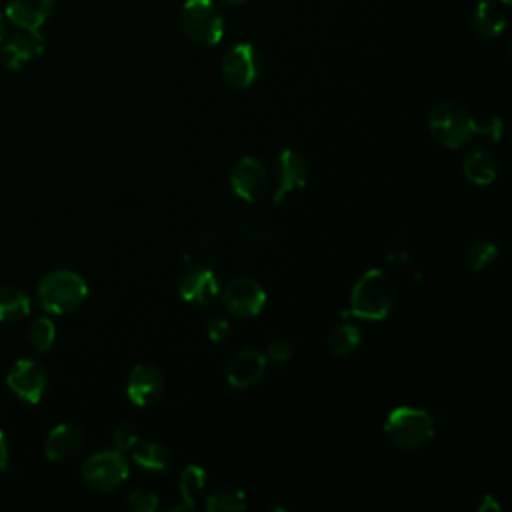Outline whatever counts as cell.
Listing matches in <instances>:
<instances>
[{
  "label": "cell",
  "instance_id": "obj_34",
  "mask_svg": "<svg viewBox=\"0 0 512 512\" xmlns=\"http://www.w3.org/2000/svg\"><path fill=\"white\" fill-rule=\"evenodd\" d=\"M228 4H242V2H246V0H226Z\"/></svg>",
  "mask_w": 512,
  "mask_h": 512
},
{
  "label": "cell",
  "instance_id": "obj_13",
  "mask_svg": "<svg viewBox=\"0 0 512 512\" xmlns=\"http://www.w3.org/2000/svg\"><path fill=\"white\" fill-rule=\"evenodd\" d=\"M276 176H278V188L272 196L274 204H280L290 192L306 186L308 178V164L302 154L296 150H282L276 160Z\"/></svg>",
  "mask_w": 512,
  "mask_h": 512
},
{
  "label": "cell",
  "instance_id": "obj_17",
  "mask_svg": "<svg viewBox=\"0 0 512 512\" xmlns=\"http://www.w3.org/2000/svg\"><path fill=\"white\" fill-rule=\"evenodd\" d=\"M82 446V430L76 424H58L54 426L44 440V456L50 462L70 460Z\"/></svg>",
  "mask_w": 512,
  "mask_h": 512
},
{
  "label": "cell",
  "instance_id": "obj_21",
  "mask_svg": "<svg viewBox=\"0 0 512 512\" xmlns=\"http://www.w3.org/2000/svg\"><path fill=\"white\" fill-rule=\"evenodd\" d=\"M30 314V298L16 286H0V322H18Z\"/></svg>",
  "mask_w": 512,
  "mask_h": 512
},
{
  "label": "cell",
  "instance_id": "obj_16",
  "mask_svg": "<svg viewBox=\"0 0 512 512\" xmlns=\"http://www.w3.org/2000/svg\"><path fill=\"white\" fill-rule=\"evenodd\" d=\"M54 0H6L4 16L24 30H40L52 14Z\"/></svg>",
  "mask_w": 512,
  "mask_h": 512
},
{
  "label": "cell",
  "instance_id": "obj_6",
  "mask_svg": "<svg viewBox=\"0 0 512 512\" xmlns=\"http://www.w3.org/2000/svg\"><path fill=\"white\" fill-rule=\"evenodd\" d=\"M128 474L130 468L120 450L94 452L82 464V480L98 492H110L120 488L126 482Z\"/></svg>",
  "mask_w": 512,
  "mask_h": 512
},
{
  "label": "cell",
  "instance_id": "obj_15",
  "mask_svg": "<svg viewBox=\"0 0 512 512\" xmlns=\"http://www.w3.org/2000/svg\"><path fill=\"white\" fill-rule=\"evenodd\" d=\"M178 292L188 304L208 306L216 300L220 286L216 274L210 268H192L182 276Z\"/></svg>",
  "mask_w": 512,
  "mask_h": 512
},
{
  "label": "cell",
  "instance_id": "obj_27",
  "mask_svg": "<svg viewBox=\"0 0 512 512\" xmlns=\"http://www.w3.org/2000/svg\"><path fill=\"white\" fill-rule=\"evenodd\" d=\"M158 496L150 490H134L128 496V506L134 512H154L158 508Z\"/></svg>",
  "mask_w": 512,
  "mask_h": 512
},
{
  "label": "cell",
  "instance_id": "obj_30",
  "mask_svg": "<svg viewBox=\"0 0 512 512\" xmlns=\"http://www.w3.org/2000/svg\"><path fill=\"white\" fill-rule=\"evenodd\" d=\"M230 324L224 318H212L206 326V334L212 342H224L228 338Z\"/></svg>",
  "mask_w": 512,
  "mask_h": 512
},
{
  "label": "cell",
  "instance_id": "obj_33",
  "mask_svg": "<svg viewBox=\"0 0 512 512\" xmlns=\"http://www.w3.org/2000/svg\"><path fill=\"white\" fill-rule=\"evenodd\" d=\"M8 32H6V16L4 14H0V42L4 40V36H6Z\"/></svg>",
  "mask_w": 512,
  "mask_h": 512
},
{
  "label": "cell",
  "instance_id": "obj_8",
  "mask_svg": "<svg viewBox=\"0 0 512 512\" xmlns=\"http://www.w3.org/2000/svg\"><path fill=\"white\" fill-rule=\"evenodd\" d=\"M222 304L232 316L252 318L262 312L266 304V290L254 278L238 276L224 286Z\"/></svg>",
  "mask_w": 512,
  "mask_h": 512
},
{
  "label": "cell",
  "instance_id": "obj_12",
  "mask_svg": "<svg viewBox=\"0 0 512 512\" xmlns=\"http://www.w3.org/2000/svg\"><path fill=\"white\" fill-rule=\"evenodd\" d=\"M266 370V356L254 348H244L236 352L226 368V378L232 388L246 390L260 382Z\"/></svg>",
  "mask_w": 512,
  "mask_h": 512
},
{
  "label": "cell",
  "instance_id": "obj_3",
  "mask_svg": "<svg viewBox=\"0 0 512 512\" xmlns=\"http://www.w3.org/2000/svg\"><path fill=\"white\" fill-rule=\"evenodd\" d=\"M88 296L86 280L72 270H54L38 282L40 306L50 314H68Z\"/></svg>",
  "mask_w": 512,
  "mask_h": 512
},
{
  "label": "cell",
  "instance_id": "obj_5",
  "mask_svg": "<svg viewBox=\"0 0 512 512\" xmlns=\"http://www.w3.org/2000/svg\"><path fill=\"white\" fill-rule=\"evenodd\" d=\"M178 22L182 34L198 46H214L224 34V16L214 0H186Z\"/></svg>",
  "mask_w": 512,
  "mask_h": 512
},
{
  "label": "cell",
  "instance_id": "obj_29",
  "mask_svg": "<svg viewBox=\"0 0 512 512\" xmlns=\"http://www.w3.org/2000/svg\"><path fill=\"white\" fill-rule=\"evenodd\" d=\"M268 358H272L274 362H286L292 356V344L286 338H274L268 342Z\"/></svg>",
  "mask_w": 512,
  "mask_h": 512
},
{
  "label": "cell",
  "instance_id": "obj_24",
  "mask_svg": "<svg viewBox=\"0 0 512 512\" xmlns=\"http://www.w3.org/2000/svg\"><path fill=\"white\" fill-rule=\"evenodd\" d=\"M246 506H248V502H246L244 490L234 488V486L218 488L216 492H212L206 498V508L210 512H240Z\"/></svg>",
  "mask_w": 512,
  "mask_h": 512
},
{
  "label": "cell",
  "instance_id": "obj_2",
  "mask_svg": "<svg viewBox=\"0 0 512 512\" xmlns=\"http://www.w3.org/2000/svg\"><path fill=\"white\" fill-rule=\"evenodd\" d=\"M384 434L402 450H420L434 436V420L422 408L396 406L384 422Z\"/></svg>",
  "mask_w": 512,
  "mask_h": 512
},
{
  "label": "cell",
  "instance_id": "obj_20",
  "mask_svg": "<svg viewBox=\"0 0 512 512\" xmlns=\"http://www.w3.org/2000/svg\"><path fill=\"white\" fill-rule=\"evenodd\" d=\"M472 22L482 36H498L506 22V10L494 0H484L476 6Z\"/></svg>",
  "mask_w": 512,
  "mask_h": 512
},
{
  "label": "cell",
  "instance_id": "obj_31",
  "mask_svg": "<svg viewBox=\"0 0 512 512\" xmlns=\"http://www.w3.org/2000/svg\"><path fill=\"white\" fill-rule=\"evenodd\" d=\"M476 134H486V136H490L492 140H498L500 134H502V122H500V118L490 116L486 122H478V120H476Z\"/></svg>",
  "mask_w": 512,
  "mask_h": 512
},
{
  "label": "cell",
  "instance_id": "obj_19",
  "mask_svg": "<svg viewBox=\"0 0 512 512\" xmlns=\"http://www.w3.org/2000/svg\"><path fill=\"white\" fill-rule=\"evenodd\" d=\"M132 460L144 470L162 472L170 464V452L166 446L154 440H138L132 446Z\"/></svg>",
  "mask_w": 512,
  "mask_h": 512
},
{
  "label": "cell",
  "instance_id": "obj_23",
  "mask_svg": "<svg viewBox=\"0 0 512 512\" xmlns=\"http://www.w3.org/2000/svg\"><path fill=\"white\" fill-rule=\"evenodd\" d=\"M360 346V330L352 324H338L336 328H332L330 336H328V348L334 356L346 358L350 354L356 352V348Z\"/></svg>",
  "mask_w": 512,
  "mask_h": 512
},
{
  "label": "cell",
  "instance_id": "obj_22",
  "mask_svg": "<svg viewBox=\"0 0 512 512\" xmlns=\"http://www.w3.org/2000/svg\"><path fill=\"white\" fill-rule=\"evenodd\" d=\"M204 486H206V470L196 464L186 466L180 474V484H178L184 504H178L170 510L172 512L174 510H192L196 506V496L204 490Z\"/></svg>",
  "mask_w": 512,
  "mask_h": 512
},
{
  "label": "cell",
  "instance_id": "obj_28",
  "mask_svg": "<svg viewBox=\"0 0 512 512\" xmlns=\"http://www.w3.org/2000/svg\"><path fill=\"white\" fill-rule=\"evenodd\" d=\"M112 440H114V446L116 450L124 452V450H132V446L138 442V432L132 424L124 422L120 426H116L114 434H112Z\"/></svg>",
  "mask_w": 512,
  "mask_h": 512
},
{
  "label": "cell",
  "instance_id": "obj_9",
  "mask_svg": "<svg viewBox=\"0 0 512 512\" xmlns=\"http://www.w3.org/2000/svg\"><path fill=\"white\" fill-rule=\"evenodd\" d=\"M6 384L12 390L16 398L28 404H38L44 398L46 386H48V376L42 364L30 358L16 360L6 374Z\"/></svg>",
  "mask_w": 512,
  "mask_h": 512
},
{
  "label": "cell",
  "instance_id": "obj_18",
  "mask_svg": "<svg viewBox=\"0 0 512 512\" xmlns=\"http://www.w3.org/2000/svg\"><path fill=\"white\" fill-rule=\"evenodd\" d=\"M462 170H464L466 178L478 186H486V184L494 182L496 174H498L496 160L488 150H472L464 158Z\"/></svg>",
  "mask_w": 512,
  "mask_h": 512
},
{
  "label": "cell",
  "instance_id": "obj_7",
  "mask_svg": "<svg viewBox=\"0 0 512 512\" xmlns=\"http://www.w3.org/2000/svg\"><path fill=\"white\" fill-rule=\"evenodd\" d=\"M220 70H222L224 80L230 86L244 90V88L252 86L256 82V78L260 76L262 60H260L258 50L252 44L242 42V44H234L226 50V54L222 56V62H220Z\"/></svg>",
  "mask_w": 512,
  "mask_h": 512
},
{
  "label": "cell",
  "instance_id": "obj_1",
  "mask_svg": "<svg viewBox=\"0 0 512 512\" xmlns=\"http://www.w3.org/2000/svg\"><path fill=\"white\" fill-rule=\"evenodd\" d=\"M396 304L394 280L378 270H366L354 284L350 294V314L362 320H384Z\"/></svg>",
  "mask_w": 512,
  "mask_h": 512
},
{
  "label": "cell",
  "instance_id": "obj_10",
  "mask_svg": "<svg viewBox=\"0 0 512 512\" xmlns=\"http://www.w3.org/2000/svg\"><path fill=\"white\" fill-rule=\"evenodd\" d=\"M230 186L238 198L246 202H256L266 196L270 188V176L260 160L244 156L232 166Z\"/></svg>",
  "mask_w": 512,
  "mask_h": 512
},
{
  "label": "cell",
  "instance_id": "obj_4",
  "mask_svg": "<svg viewBox=\"0 0 512 512\" xmlns=\"http://www.w3.org/2000/svg\"><path fill=\"white\" fill-rule=\"evenodd\" d=\"M428 132L444 148H460L476 134V120L454 102L436 104L428 114Z\"/></svg>",
  "mask_w": 512,
  "mask_h": 512
},
{
  "label": "cell",
  "instance_id": "obj_25",
  "mask_svg": "<svg viewBox=\"0 0 512 512\" xmlns=\"http://www.w3.org/2000/svg\"><path fill=\"white\" fill-rule=\"evenodd\" d=\"M26 338L34 350L46 352L52 348V344L56 340V326L50 318H36L30 322V326L26 330Z\"/></svg>",
  "mask_w": 512,
  "mask_h": 512
},
{
  "label": "cell",
  "instance_id": "obj_32",
  "mask_svg": "<svg viewBox=\"0 0 512 512\" xmlns=\"http://www.w3.org/2000/svg\"><path fill=\"white\" fill-rule=\"evenodd\" d=\"M8 466V444H6V436L0 430V470H4Z\"/></svg>",
  "mask_w": 512,
  "mask_h": 512
},
{
  "label": "cell",
  "instance_id": "obj_14",
  "mask_svg": "<svg viewBox=\"0 0 512 512\" xmlns=\"http://www.w3.org/2000/svg\"><path fill=\"white\" fill-rule=\"evenodd\" d=\"M164 388V378L152 364H136L128 376L126 394L134 406H152Z\"/></svg>",
  "mask_w": 512,
  "mask_h": 512
},
{
  "label": "cell",
  "instance_id": "obj_26",
  "mask_svg": "<svg viewBox=\"0 0 512 512\" xmlns=\"http://www.w3.org/2000/svg\"><path fill=\"white\" fill-rule=\"evenodd\" d=\"M498 256V248L490 240H476L466 250V262L474 272L488 268Z\"/></svg>",
  "mask_w": 512,
  "mask_h": 512
},
{
  "label": "cell",
  "instance_id": "obj_11",
  "mask_svg": "<svg viewBox=\"0 0 512 512\" xmlns=\"http://www.w3.org/2000/svg\"><path fill=\"white\" fill-rule=\"evenodd\" d=\"M46 48V40L38 30L18 28L12 34H6L0 42V60L8 70H18L36 56H40Z\"/></svg>",
  "mask_w": 512,
  "mask_h": 512
}]
</instances>
